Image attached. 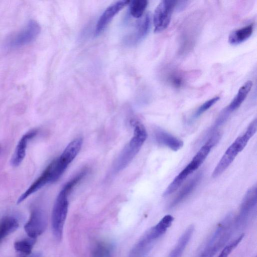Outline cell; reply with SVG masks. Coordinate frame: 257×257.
<instances>
[{"mask_svg": "<svg viewBox=\"0 0 257 257\" xmlns=\"http://www.w3.org/2000/svg\"><path fill=\"white\" fill-rule=\"evenodd\" d=\"M84 175L82 172L66 183L56 198L52 212L51 225L54 236L58 240H61L63 234L68 209V195Z\"/></svg>", "mask_w": 257, "mask_h": 257, "instance_id": "cell-1", "label": "cell"}, {"mask_svg": "<svg viewBox=\"0 0 257 257\" xmlns=\"http://www.w3.org/2000/svg\"><path fill=\"white\" fill-rule=\"evenodd\" d=\"M173 220L174 218L171 215L164 216L140 239L130 251L128 257H146L156 241L170 227Z\"/></svg>", "mask_w": 257, "mask_h": 257, "instance_id": "cell-2", "label": "cell"}, {"mask_svg": "<svg viewBox=\"0 0 257 257\" xmlns=\"http://www.w3.org/2000/svg\"><path fill=\"white\" fill-rule=\"evenodd\" d=\"M234 228V218L228 214L218 223L199 257H213L227 244Z\"/></svg>", "mask_w": 257, "mask_h": 257, "instance_id": "cell-3", "label": "cell"}, {"mask_svg": "<svg viewBox=\"0 0 257 257\" xmlns=\"http://www.w3.org/2000/svg\"><path fill=\"white\" fill-rule=\"evenodd\" d=\"M134 136L124 147L114 164V170L119 171L125 168L137 154L147 137L145 126L138 121L132 122Z\"/></svg>", "mask_w": 257, "mask_h": 257, "instance_id": "cell-4", "label": "cell"}, {"mask_svg": "<svg viewBox=\"0 0 257 257\" xmlns=\"http://www.w3.org/2000/svg\"><path fill=\"white\" fill-rule=\"evenodd\" d=\"M82 144L81 138L73 140L67 146L60 156L51 162L53 183L60 178L68 166L74 159L80 151Z\"/></svg>", "mask_w": 257, "mask_h": 257, "instance_id": "cell-5", "label": "cell"}, {"mask_svg": "<svg viewBox=\"0 0 257 257\" xmlns=\"http://www.w3.org/2000/svg\"><path fill=\"white\" fill-rule=\"evenodd\" d=\"M256 186L254 185L247 191L243 198L238 214L234 218L235 228L243 227L247 224L256 210Z\"/></svg>", "mask_w": 257, "mask_h": 257, "instance_id": "cell-6", "label": "cell"}, {"mask_svg": "<svg viewBox=\"0 0 257 257\" xmlns=\"http://www.w3.org/2000/svg\"><path fill=\"white\" fill-rule=\"evenodd\" d=\"M40 31L39 24L36 21L31 20L23 28L10 39L7 46L12 49L30 44L37 38Z\"/></svg>", "mask_w": 257, "mask_h": 257, "instance_id": "cell-7", "label": "cell"}, {"mask_svg": "<svg viewBox=\"0 0 257 257\" xmlns=\"http://www.w3.org/2000/svg\"><path fill=\"white\" fill-rule=\"evenodd\" d=\"M177 1L163 0L156 7L153 15L154 31L160 32L169 25Z\"/></svg>", "mask_w": 257, "mask_h": 257, "instance_id": "cell-8", "label": "cell"}, {"mask_svg": "<svg viewBox=\"0 0 257 257\" xmlns=\"http://www.w3.org/2000/svg\"><path fill=\"white\" fill-rule=\"evenodd\" d=\"M46 226L47 220L44 213L40 210L36 209L32 211L24 226V229L30 238L36 239L44 232Z\"/></svg>", "mask_w": 257, "mask_h": 257, "instance_id": "cell-9", "label": "cell"}, {"mask_svg": "<svg viewBox=\"0 0 257 257\" xmlns=\"http://www.w3.org/2000/svg\"><path fill=\"white\" fill-rule=\"evenodd\" d=\"M130 3V1L121 0L108 6L101 14L96 23L95 35L100 34L114 17Z\"/></svg>", "mask_w": 257, "mask_h": 257, "instance_id": "cell-10", "label": "cell"}, {"mask_svg": "<svg viewBox=\"0 0 257 257\" xmlns=\"http://www.w3.org/2000/svg\"><path fill=\"white\" fill-rule=\"evenodd\" d=\"M37 133V131L33 130L25 134L19 140L11 159V164L14 167H18L23 161L26 153L28 142Z\"/></svg>", "mask_w": 257, "mask_h": 257, "instance_id": "cell-11", "label": "cell"}, {"mask_svg": "<svg viewBox=\"0 0 257 257\" xmlns=\"http://www.w3.org/2000/svg\"><path fill=\"white\" fill-rule=\"evenodd\" d=\"M49 183H52V171L50 164L40 176L19 197L17 200V204L21 203L31 194L37 192L46 184Z\"/></svg>", "mask_w": 257, "mask_h": 257, "instance_id": "cell-12", "label": "cell"}, {"mask_svg": "<svg viewBox=\"0 0 257 257\" xmlns=\"http://www.w3.org/2000/svg\"><path fill=\"white\" fill-rule=\"evenodd\" d=\"M151 26V16L148 13L138 21L135 31L129 37V42L136 44L142 41L148 34Z\"/></svg>", "mask_w": 257, "mask_h": 257, "instance_id": "cell-13", "label": "cell"}, {"mask_svg": "<svg viewBox=\"0 0 257 257\" xmlns=\"http://www.w3.org/2000/svg\"><path fill=\"white\" fill-rule=\"evenodd\" d=\"M239 153V151L237 147L233 143L228 148L215 168L212 174V177H217L222 174L232 163Z\"/></svg>", "mask_w": 257, "mask_h": 257, "instance_id": "cell-14", "label": "cell"}, {"mask_svg": "<svg viewBox=\"0 0 257 257\" xmlns=\"http://www.w3.org/2000/svg\"><path fill=\"white\" fill-rule=\"evenodd\" d=\"M155 137L158 143L174 151L180 150L183 146L182 141L161 129L155 131Z\"/></svg>", "mask_w": 257, "mask_h": 257, "instance_id": "cell-15", "label": "cell"}, {"mask_svg": "<svg viewBox=\"0 0 257 257\" xmlns=\"http://www.w3.org/2000/svg\"><path fill=\"white\" fill-rule=\"evenodd\" d=\"M194 231V226H188L180 237L178 242L169 255V257H181Z\"/></svg>", "mask_w": 257, "mask_h": 257, "instance_id": "cell-16", "label": "cell"}, {"mask_svg": "<svg viewBox=\"0 0 257 257\" xmlns=\"http://www.w3.org/2000/svg\"><path fill=\"white\" fill-rule=\"evenodd\" d=\"M202 173L197 174L181 189L178 195L170 203L169 208H172L181 202L194 190L201 178Z\"/></svg>", "mask_w": 257, "mask_h": 257, "instance_id": "cell-17", "label": "cell"}, {"mask_svg": "<svg viewBox=\"0 0 257 257\" xmlns=\"http://www.w3.org/2000/svg\"><path fill=\"white\" fill-rule=\"evenodd\" d=\"M19 226L18 219L14 216H7L0 219V242Z\"/></svg>", "mask_w": 257, "mask_h": 257, "instance_id": "cell-18", "label": "cell"}, {"mask_svg": "<svg viewBox=\"0 0 257 257\" xmlns=\"http://www.w3.org/2000/svg\"><path fill=\"white\" fill-rule=\"evenodd\" d=\"M252 86V81L248 80L240 87L236 95L227 106L230 112L236 110L241 105L251 90Z\"/></svg>", "mask_w": 257, "mask_h": 257, "instance_id": "cell-19", "label": "cell"}, {"mask_svg": "<svg viewBox=\"0 0 257 257\" xmlns=\"http://www.w3.org/2000/svg\"><path fill=\"white\" fill-rule=\"evenodd\" d=\"M253 29V25L250 24L232 32L228 36V42L231 45L242 43L250 37Z\"/></svg>", "mask_w": 257, "mask_h": 257, "instance_id": "cell-20", "label": "cell"}, {"mask_svg": "<svg viewBox=\"0 0 257 257\" xmlns=\"http://www.w3.org/2000/svg\"><path fill=\"white\" fill-rule=\"evenodd\" d=\"M212 146L205 144L198 151L190 163L186 167L191 174L197 170L209 154Z\"/></svg>", "mask_w": 257, "mask_h": 257, "instance_id": "cell-21", "label": "cell"}, {"mask_svg": "<svg viewBox=\"0 0 257 257\" xmlns=\"http://www.w3.org/2000/svg\"><path fill=\"white\" fill-rule=\"evenodd\" d=\"M113 246L110 243L99 242L94 246L91 257H112Z\"/></svg>", "mask_w": 257, "mask_h": 257, "instance_id": "cell-22", "label": "cell"}, {"mask_svg": "<svg viewBox=\"0 0 257 257\" xmlns=\"http://www.w3.org/2000/svg\"><path fill=\"white\" fill-rule=\"evenodd\" d=\"M189 174H190L189 171L185 168L168 186L163 195L167 196L176 191Z\"/></svg>", "mask_w": 257, "mask_h": 257, "instance_id": "cell-23", "label": "cell"}, {"mask_svg": "<svg viewBox=\"0 0 257 257\" xmlns=\"http://www.w3.org/2000/svg\"><path fill=\"white\" fill-rule=\"evenodd\" d=\"M36 242V239L30 238L17 241L14 243L15 250L23 256L29 255Z\"/></svg>", "mask_w": 257, "mask_h": 257, "instance_id": "cell-24", "label": "cell"}, {"mask_svg": "<svg viewBox=\"0 0 257 257\" xmlns=\"http://www.w3.org/2000/svg\"><path fill=\"white\" fill-rule=\"evenodd\" d=\"M130 3V12L131 15L134 18L140 19L143 16L148 2L146 0H134Z\"/></svg>", "mask_w": 257, "mask_h": 257, "instance_id": "cell-25", "label": "cell"}, {"mask_svg": "<svg viewBox=\"0 0 257 257\" xmlns=\"http://www.w3.org/2000/svg\"><path fill=\"white\" fill-rule=\"evenodd\" d=\"M243 235L241 234L238 237L227 243L222 249L217 257H228L234 249L237 246L243 237Z\"/></svg>", "mask_w": 257, "mask_h": 257, "instance_id": "cell-26", "label": "cell"}, {"mask_svg": "<svg viewBox=\"0 0 257 257\" xmlns=\"http://www.w3.org/2000/svg\"><path fill=\"white\" fill-rule=\"evenodd\" d=\"M220 97L219 96H215L204 102L196 110L193 115V117L196 118L200 116L202 113L218 101Z\"/></svg>", "mask_w": 257, "mask_h": 257, "instance_id": "cell-27", "label": "cell"}, {"mask_svg": "<svg viewBox=\"0 0 257 257\" xmlns=\"http://www.w3.org/2000/svg\"><path fill=\"white\" fill-rule=\"evenodd\" d=\"M168 80L171 84L176 88L181 87L184 83L182 76L176 72H173L169 75Z\"/></svg>", "mask_w": 257, "mask_h": 257, "instance_id": "cell-28", "label": "cell"}, {"mask_svg": "<svg viewBox=\"0 0 257 257\" xmlns=\"http://www.w3.org/2000/svg\"><path fill=\"white\" fill-rule=\"evenodd\" d=\"M257 130V119L255 118L248 126L243 135L249 140L256 133Z\"/></svg>", "mask_w": 257, "mask_h": 257, "instance_id": "cell-29", "label": "cell"}]
</instances>
